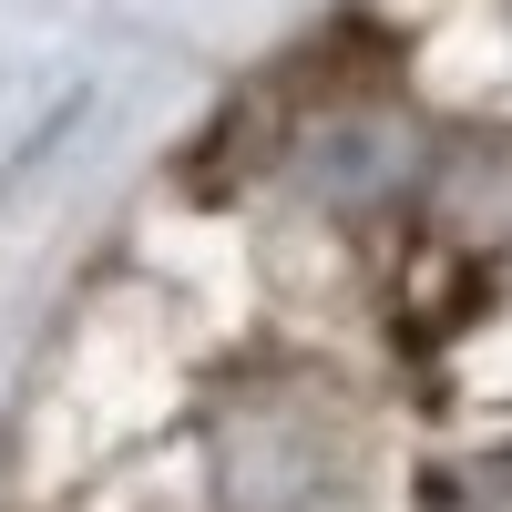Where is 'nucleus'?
<instances>
[{"label":"nucleus","mask_w":512,"mask_h":512,"mask_svg":"<svg viewBox=\"0 0 512 512\" xmlns=\"http://www.w3.org/2000/svg\"><path fill=\"white\" fill-rule=\"evenodd\" d=\"M420 512H512V451H472V461H441Z\"/></svg>","instance_id":"nucleus-1"}]
</instances>
